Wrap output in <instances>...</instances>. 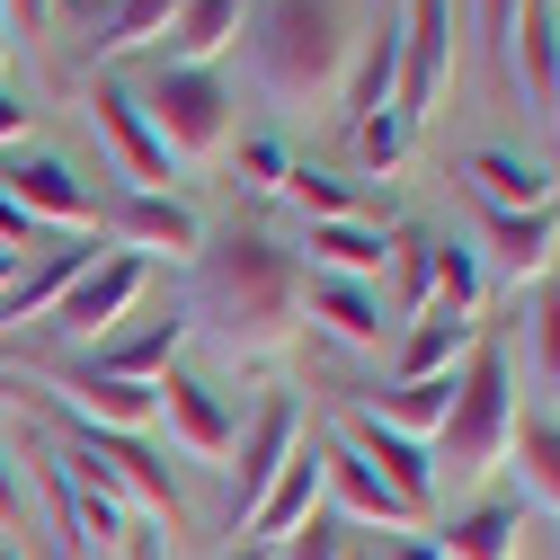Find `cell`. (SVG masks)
I'll return each instance as SVG.
<instances>
[{"label":"cell","instance_id":"cb8c5ba5","mask_svg":"<svg viewBox=\"0 0 560 560\" xmlns=\"http://www.w3.org/2000/svg\"><path fill=\"white\" fill-rule=\"evenodd\" d=\"M508 454H516V480H525V499L560 516V418H551V409L516 418V428H508Z\"/></svg>","mask_w":560,"mask_h":560},{"label":"cell","instance_id":"3957f363","mask_svg":"<svg viewBox=\"0 0 560 560\" xmlns=\"http://www.w3.org/2000/svg\"><path fill=\"white\" fill-rule=\"evenodd\" d=\"M508 428H516V365H508V347H471L463 374H454V409H445V428H436V471L471 480L508 454Z\"/></svg>","mask_w":560,"mask_h":560},{"label":"cell","instance_id":"f1b7e54d","mask_svg":"<svg viewBox=\"0 0 560 560\" xmlns=\"http://www.w3.org/2000/svg\"><path fill=\"white\" fill-rule=\"evenodd\" d=\"M285 196H294V214H303V223H338V214H357V187L329 178V170H312V161L285 170Z\"/></svg>","mask_w":560,"mask_h":560},{"label":"cell","instance_id":"f546056e","mask_svg":"<svg viewBox=\"0 0 560 560\" xmlns=\"http://www.w3.org/2000/svg\"><path fill=\"white\" fill-rule=\"evenodd\" d=\"M534 392L560 400V276L534 285Z\"/></svg>","mask_w":560,"mask_h":560},{"label":"cell","instance_id":"ee69618b","mask_svg":"<svg viewBox=\"0 0 560 560\" xmlns=\"http://www.w3.org/2000/svg\"><path fill=\"white\" fill-rule=\"evenodd\" d=\"M551 133H560V81H551Z\"/></svg>","mask_w":560,"mask_h":560},{"label":"cell","instance_id":"e575fe53","mask_svg":"<svg viewBox=\"0 0 560 560\" xmlns=\"http://www.w3.org/2000/svg\"><path fill=\"white\" fill-rule=\"evenodd\" d=\"M516 10H525V0H480V36H489V54H499V72H508V36H516Z\"/></svg>","mask_w":560,"mask_h":560},{"label":"cell","instance_id":"9a60e30c","mask_svg":"<svg viewBox=\"0 0 560 560\" xmlns=\"http://www.w3.org/2000/svg\"><path fill=\"white\" fill-rule=\"evenodd\" d=\"M320 489H329V516H347V525H418V508L400 499V489L374 471V463H357L338 436L320 445Z\"/></svg>","mask_w":560,"mask_h":560},{"label":"cell","instance_id":"ba28073f","mask_svg":"<svg viewBox=\"0 0 560 560\" xmlns=\"http://www.w3.org/2000/svg\"><path fill=\"white\" fill-rule=\"evenodd\" d=\"M0 196H10L19 214H36V223H62V232H81L98 214V196L81 187V170L62 152H27V143L0 152Z\"/></svg>","mask_w":560,"mask_h":560},{"label":"cell","instance_id":"f35d334b","mask_svg":"<svg viewBox=\"0 0 560 560\" xmlns=\"http://www.w3.org/2000/svg\"><path fill=\"white\" fill-rule=\"evenodd\" d=\"M374 560H445V551H436V534H409V542H392V551H374Z\"/></svg>","mask_w":560,"mask_h":560},{"label":"cell","instance_id":"8fae6325","mask_svg":"<svg viewBox=\"0 0 560 560\" xmlns=\"http://www.w3.org/2000/svg\"><path fill=\"white\" fill-rule=\"evenodd\" d=\"M338 445L347 454H357V463H374L392 489H400V499L418 508V516H428V499H436V463H428V445H418V436H400V428H383V418L357 400V409H347L338 418Z\"/></svg>","mask_w":560,"mask_h":560},{"label":"cell","instance_id":"7dc6e473","mask_svg":"<svg viewBox=\"0 0 560 560\" xmlns=\"http://www.w3.org/2000/svg\"><path fill=\"white\" fill-rule=\"evenodd\" d=\"M347 560H374V551H347Z\"/></svg>","mask_w":560,"mask_h":560},{"label":"cell","instance_id":"4fadbf2b","mask_svg":"<svg viewBox=\"0 0 560 560\" xmlns=\"http://www.w3.org/2000/svg\"><path fill=\"white\" fill-rule=\"evenodd\" d=\"M178 347H187V312L170 303V312H152V320H125V329H107L98 338V357H81L90 374H107V383H161L170 374V357H178Z\"/></svg>","mask_w":560,"mask_h":560},{"label":"cell","instance_id":"4dcf8cb0","mask_svg":"<svg viewBox=\"0 0 560 560\" xmlns=\"http://www.w3.org/2000/svg\"><path fill=\"white\" fill-rule=\"evenodd\" d=\"M409 133H418V125H409L400 107H374V116H357V161H365L374 178H383V170H400V161H409Z\"/></svg>","mask_w":560,"mask_h":560},{"label":"cell","instance_id":"277c9868","mask_svg":"<svg viewBox=\"0 0 560 560\" xmlns=\"http://www.w3.org/2000/svg\"><path fill=\"white\" fill-rule=\"evenodd\" d=\"M133 107L152 116V133L170 143V161H205V152H223V133H232L223 72H196V62H152V81L133 90Z\"/></svg>","mask_w":560,"mask_h":560},{"label":"cell","instance_id":"74e56055","mask_svg":"<svg viewBox=\"0 0 560 560\" xmlns=\"http://www.w3.org/2000/svg\"><path fill=\"white\" fill-rule=\"evenodd\" d=\"M0 10H10V36H36L45 27V0H0Z\"/></svg>","mask_w":560,"mask_h":560},{"label":"cell","instance_id":"603a6c76","mask_svg":"<svg viewBox=\"0 0 560 560\" xmlns=\"http://www.w3.org/2000/svg\"><path fill=\"white\" fill-rule=\"evenodd\" d=\"M116 232L143 241V249H187V258H196V241H205V223L187 214L170 187H125V196H116Z\"/></svg>","mask_w":560,"mask_h":560},{"label":"cell","instance_id":"ab89813d","mask_svg":"<svg viewBox=\"0 0 560 560\" xmlns=\"http://www.w3.org/2000/svg\"><path fill=\"white\" fill-rule=\"evenodd\" d=\"M223 560H276V542H249V534H241V551H223Z\"/></svg>","mask_w":560,"mask_h":560},{"label":"cell","instance_id":"44dd1931","mask_svg":"<svg viewBox=\"0 0 560 560\" xmlns=\"http://www.w3.org/2000/svg\"><path fill=\"white\" fill-rule=\"evenodd\" d=\"M471 347H480V320H463V312H418L392 365H400V383H428V374H463Z\"/></svg>","mask_w":560,"mask_h":560},{"label":"cell","instance_id":"83f0119b","mask_svg":"<svg viewBox=\"0 0 560 560\" xmlns=\"http://www.w3.org/2000/svg\"><path fill=\"white\" fill-rule=\"evenodd\" d=\"M428 249H436L428 232H392V258H383V267H392V312H400V320L428 312Z\"/></svg>","mask_w":560,"mask_h":560},{"label":"cell","instance_id":"d6986e66","mask_svg":"<svg viewBox=\"0 0 560 560\" xmlns=\"http://www.w3.org/2000/svg\"><path fill=\"white\" fill-rule=\"evenodd\" d=\"M312 508H320V436H312V445H294V463L276 471V489L249 508V525H241V534H249V542H285Z\"/></svg>","mask_w":560,"mask_h":560},{"label":"cell","instance_id":"d590c367","mask_svg":"<svg viewBox=\"0 0 560 560\" xmlns=\"http://www.w3.org/2000/svg\"><path fill=\"white\" fill-rule=\"evenodd\" d=\"M0 525H27V480L10 463V445H0Z\"/></svg>","mask_w":560,"mask_h":560},{"label":"cell","instance_id":"d4e9b609","mask_svg":"<svg viewBox=\"0 0 560 560\" xmlns=\"http://www.w3.org/2000/svg\"><path fill=\"white\" fill-rule=\"evenodd\" d=\"M436 551H445V560H516V499H489V508L454 516V525L436 534Z\"/></svg>","mask_w":560,"mask_h":560},{"label":"cell","instance_id":"e0dca14e","mask_svg":"<svg viewBox=\"0 0 560 560\" xmlns=\"http://www.w3.org/2000/svg\"><path fill=\"white\" fill-rule=\"evenodd\" d=\"M303 312H312L338 347H383V338H392L383 294H374V285H357V276H312V285H303Z\"/></svg>","mask_w":560,"mask_h":560},{"label":"cell","instance_id":"6da1fadb","mask_svg":"<svg viewBox=\"0 0 560 560\" xmlns=\"http://www.w3.org/2000/svg\"><path fill=\"white\" fill-rule=\"evenodd\" d=\"M187 329H214L232 357H267L303 329V258L267 232H214L196 241V294H187Z\"/></svg>","mask_w":560,"mask_h":560},{"label":"cell","instance_id":"484cf974","mask_svg":"<svg viewBox=\"0 0 560 560\" xmlns=\"http://www.w3.org/2000/svg\"><path fill=\"white\" fill-rule=\"evenodd\" d=\"M480 249L471 241H436L428 249V312H463L471 320V303H480Z\"/></svg>","mask_w":560,"mask_h":560},{"label":"cell","instance_id":"9c48e42d","mask_svg":"<svg viewBox=\"0 0 560 560\" xmlns=\"http://www.w3.org/2000/svg\"><path fill=\"white\" fill-rule=\"evenodd\" d=\"M445 72H454V0H409V19H400V90H392V107L418 125V116L436 107Z\"/></svg>","mask_w":560,"mask_h":560},{"label":"cell","instance_id":"f6af8a7d","mask_svg":"<svg viewBox=\"0 0 560 560\" xmlns=\"http://www.w3.org/2000/svg\"><path fill=\"white\" fill-rule=\"evenodd\" d=\"M81 10H90V19H98V10H107V0H81Z\"/></svg>","mask_w":560,"mask_h":560},{"label":"cell","instance_id":"5bb4252c","mask_svg":"<svg viewBox=\"0 0 560 560\" xmlns=\"http://www.w3.org/2000/svg\"><path fill=\"white\" fill-rule=\"evenodd\" d=\"M90 125L116 143V161H125V178H133V187H170V178H178L170 143L152 133V116L133 107V90H125V81H98V90H90Z\"/></svg>","mask_w":560,"mask_h":560},{"label":"cell","instance_id":"7bdbcfd3","mask_svg":"<svg viewBox=\"0 0 560 560\" xmlns=\"http://www.w3.org/2000/svg\"><path fill=\"white\" fill-rule=\"evenodd\" d=\"M133 560H161V542H133Z\"/></svg>","mask_w":560,"mask_h":560},{"label":"cell","instance_id":"4316f807","mask_svg":"<svg viewBox=\"0 0 560 560\" xmlns=\"http://www.w3.org/2000/svg\"><path fill=\"white\" fill-rule=\"evenodd\" d=\"M170 19H178V0H107L98 10V54H133V45H152V36H170Z\"/></svg>","mask_w":560,"mask_h":560},{"label":"cell","instance_id":"8992f818","mask_svg":"<svg viewBox=\"0 0 560 560\" xmlns=\"http://www.w3.org/2000/svg\"><path fill=\"white\" fill-rule=\"evenodd\" d=\"M143 285H152V267L133 258V249L90 258L72 285H62V303L45 312V329H54V338H107V329H125V312H133V303H143Z\"/></svg>","mask_w":560,"mask_h":560},{"label":"cell","instance_id":"7c38bea8","mask_svg":"<svg viewBox=\"0 0 560 560\" xmlns=\"http://www.w3.org/2000/svg\"><path fill=\"white\" fill-rule=\"evenodd\" d=\"M152 418H170V436H178L187 454H205V463H214V454H232V436H241L232 400L205 383V374H178V365L152 383Z\"/></svg>","mask_w":560,"mask_h":560},{"label":"cell","instance_id":"b9f144b4","mask_svg":"<svg viewBox=\"0 0 560 560\" xmlns=\"http://www.w3.org/2000/svg\"><path fill=\"white\" fill-rule=\"evenodd\" d=\"M10 276H19V258H10V249H0V285H10Z\"/></svg>","mask_w":560,"mask_h":560},{"label":"cell","instance_id":"1f68e13d","mask_svg":"<svg viewBox=\"0 0 560 560\" xmlns=\"http://www.w3.org/2000/svg\"><path fill=\"white\" fill-rule=\"evenodd\" d=\"M276 560H347V516H329V508H312L285 542H276Z\"/></svg>","mask_w":560,"mask_h":560},{"label":"cell","instance_id":"8d00e7d4","mask_svg":"<svg viewBox=\"0 0 560 560\" xmlns=\"http://www.w3.org/2000/svg\"><path fill=\"white\" fill-rule=\"evenodd\" d=\"M10 143H27V98L0 90V152H10Z\"/></svg>","mask_w":560,"mask_h":560},{"label":"cell","instance_id":"52a82bcc","mask_svg":"<svg viewBox=\"0 0 560 560\" xmlns=\"http://www.w3.org/2000/svg\"><path fill=\"white\" fill-rule=\"evenodd\" d=\"M294 445H303V409H294L285 392H267V400H258V418L232 436V454H241V463H232V534L249 525V508L276 489V471L294 463Z\"/></svg>","mask_w":560,"mask_h":560},{"label":"cell","instance_id":"60d3db41","mask_svg":"<svg viewBox=\"0 0 560 560\" xmlns=\"http://www.w3.org/2000/svg\"><path fill=\"white\" fill-rule=\"evenodd\" d=\"M10 45H19V36H10V10H0V62H10Z\"/></svg>","mask_w":560,"mask_h":560},{"label":"cell","instance_id":"7402d4cb","mask_svg":"<svg viewBox=\"0 0 560 560\" xmlns=\"http://www.w3.org/2000/svg\"><path fill=\"white\" fill-rule=\"evenodd\" d=\"M303 249H312V276H383V258H392V232H374L365 214H338V223H312L303 232Z\"/></svg>","mask_w":560,"mask_h":560},{"label":"cell","instance_id":"d6a6232c","mask_svg":"<svg viewBox=\"0 0 560 560\" xmlns=\"http://www.w3.org/2000/svg\"><path fill=\"white\" fill-rule=\"evenodd\" d=\"M285 170H294V152L276 143V133H249V143H241V187L276 196V187H285Z\"/></svg>","mask_w":560,"mask_h":560},{"label":"cell","instance_id":"30bf717a","mask_svg":"<svg viewBox=\"0 0 560 560\" xmlns=\"http://www.w3.org/2000/svg\"><path fill=\"white\" fill-rule=\"evenodd\" d=\"M471 249H480V267H499V276H516V285H525V276H534V285H542V276H551V249H560V214H551V205H534V214H508V205H480L471 196Z\"/></svg>","mask_w":560,"mask_h":560},{"label":"cell","instance_id":"bcb514c9","mask_svg":"<svg viewBox=\"0 0 560 560\" xmlns=\"http://www.w3.org/2000/svg\"><path fill=\"white\" fill-rule=\"evenodd\" d=\"M0 560H19V551H10V542H0Z\"/></svg>","mask_w":560,"mask_h":560},{"label":"cell","instance_id":"7a4b0ae2","mask_svg":"<svg viewBox=\"0 0 560 560\" xmlns=\"http://www.w3.org/2000/svg\"><path fill=\"white\" fill-rule=\"evenodd\" d=\"M249 62L276 98H320L347 72V27L338 0H249Z\"/></svg>","mask_w":560,"mask_h":560},{"label":"cell","instance_id":"2e32d148","mask_svg":"<svg viewBox=\"0 0 560 560\" xmlns=\"http://www.w3.org/2000/svg\"><path fill=\"white\" fill-rule=\"evenodd\" d=\"M90 258H98L90 241H54V249H36V267L19 258V276L0 285V338H10L19 320H45V312L62 303V285H72V276H81Z\"/></svg>","mask_w":560,"mask_h":560},{"label":"cell","instance_id":"ac0fdd59","mask_svg":"<svg viewBox=\"0 0 560 560\" xmlns=\"http://www.w3.org/2000/svg\"><path fill=\"white\" fill-rule=\"evenodd\" d=\"M463 187H471L480 205H508V214H534V205H551V170L525 161V152H508V143H480V152L463 161Z\"/></svg>","mask_w":560,"mask_h":560},{"label":"cell","instance_id":"5b68a950","mask_svg":"<svg viewBox=\"0 0 560 560\" xmlns=\"http://www.w3.org/2000/svg\"><path fill=\"white\" fill-rule=\"evenodd\" d=\"M36 480H45V499H54V525H62V551H72V560H107L133 534V508L116 499V489L81 480L62 454H36Z\"/></svg>","mask_w":560,"mask_h":560},{"label":"cell","instance_id":"ffe728a7","mask_svg":"<svg viewBox=\"0 0 560 560\" xmlns=\"http://www.w3.org/2000/svg\"><path fill=\"white\" fill-rule=\"evenodd\" d=\"M241 27H249V0H178L161 62H196V72H214V54L241 45Z\"/></svg>","mask_w":560,"mask_h":560},{"label":"cell","instance_id":"836d02e7","mask_svg":"<svg viewBox=\"0 0 560 560\" xmlns=\"http://www.w3.org/2000/svg\"><path fill=\"white\" fill-rule=\"evenodd\" d=\"M0 249H10V258H27V249H45V223H36V214H19L10 196H0Z\"/></svg>","mask_w":560,"mask_h":560}]
</instances>
